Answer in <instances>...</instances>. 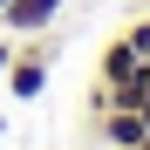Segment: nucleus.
<instances>
[{"instance_id":"f257e3e1","label":"nucleus","mask_w":150,"mask_h":150,"mask_svg":"<svg viewBox=\"0 0 150 150\" xmlns=\"http://www.w3.org/2000/svg\"><path fill=\"white\" fill-rule=\"evenodd\" d=\"M48 55H55V48H14L7 75H0V89H7V96H21V103H34V96L48 89Z\"/></svg>"},{"instance_id":"f03ea898","label":"nucleus","mask_w":150,"mask_h":150,"mask_svg":"<svg viewBox=\"0 0 150 150\" xmlns=\"http://www.w3.org/2000/svg\"><path fill=\"white\" fill-rule=\"evenodd\" d=\"M96 137H103L109 150H137L150 137V123H143V109H103L96 116Z\"/></svg>"},{"instance_id":"7ed1b4c3","label":"nucleus","mask_w":150,"mask_h":150,"mask_svg":"<svg viewBox=\"0 0 150 150\" xmlns=\"http://www.w3.org/2000/svg\"><path fill=\"white\" fill-rule=\"evenodd\" d=\"M103 82H109V89H123V82H150V62H143V55H137L123 34L103 48Z\"/></svg>"},{"instance_id":"20e7f679","label":"nucleus","mask_w":150,"mask_h":150,"mask_svg":"<svg viewBox=\"0 0 150 150\" xmlns=\"http://www.w3.org/2000/svg\"><path fill=\"white\" fill-rule=\"evenodd\" d=\"M55 14H62V0H7V28L14 34H41V28H55Z\"/></svg>"},{"instance_id":"39448f33","label":"nucleus","mask_w":150,"mask_h":150,"mask_svg":"<svg viewBox=\"0 0 150 150\" xmlns=\"http://www.w3.org/2000/svg\"><path fill=\"white\" fill-rule=\"evenodd\" d=\"M123 41H130V48H137V55L150 62V14H143V21H130V28H123Z\"/></svg>"},{"instance_id":"423d86ee","label":"nucleus","mask_w":150,"mask_h":150,"mask_svg":"<svg viewBox=\"0 0 150 150\" xmlns=\"http://www.w3.org/2000/svg\"><path fill=\"white\" fill-rule=\"evenodd\" d=\"M7 62H14V41H0V75H7Z\"/></svg>"},{"instance_id":"0eeeda50","label":"nucleus","mask_w":150,"mask_h":150,"mask_svg":"<svg viewBox=\"0 0 150 150\" xmlns=\"http://www.w3.org/2000/svg\"><path fill=\"white\" fill-rule=\"evenodd\" d=\"M0 14H7V0H0Z\"/></svg>"},{"instance_id":"6e6552de","label":"nucleus","mask_w":150,"mask_h":150,"mask_svg":"<svg viewBox=\"0 0 150 150\" xmlns=\"http://www.w3.org/2000/svg\"><path fill=\"white\" fill-rule=\"evenodd\" d=\"M137 150H143V143H137Z\"/></svg>"}]
</instances>
